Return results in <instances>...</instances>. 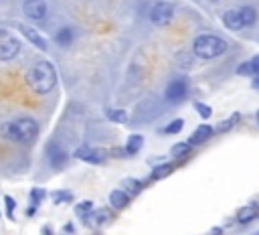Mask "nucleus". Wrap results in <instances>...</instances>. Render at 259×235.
<instances>
[{"label": "nucleus", "mask_w": 259, "mask_h": 235, "mask_svg": "<svg viewBox=\"0 0 259 235\" xmlns=\"http://www.w3.org/2000/svg\"><path fill=\"white\" fill-rule=\"evenodd\" d=\"M239 75H253V67H251V63H243V65L239 67Z\"/></svg>", "instance_id": "obj_25"}, {"label": "nucleus", "mask_w": 259, "mask_h": 235, "mask_svg": "<svg viewBox=\"0 0 259 235\" xmlns=\"http://www.w3.org/2000/svg\"><path fill=\"white\" fill-rule=\"evenodd\" d=\"M57 43L61 45V47H69L71 43H73V28H69V26H63L61 30H57Z\"/></svg>", "instance_id": "obj_14"}, {"label": "nucleus", "mask_w": 259, "mask_h": 235, "mask_svg": "<svg viewBox=\"0 0 259 235\" xmlns=\"http://www.w3.org/2000/svg\"><path fill=\"white\" fill-rule=\"evenodd\" d=\"M20 53V41L8 30L0 28V61H10Z\"/></svg>", "instance_id": "obj_4"}, {"label": "nucleus", "mask_w": 259, "mask_h": 235, "mask_svg": "<svg viewBox=\"0 0 259 235\" xmlns=\"http://www.w3.org/2000/svg\"><path fill=\"white\" fill-rule=\"evenodd\" d=\"M172 168H174V164H170V162H166V164H160V166H156V168L152 170V178H154V180L166 178V176L172 172Z\"/></svg>", "instance_id": "obj_16"}, {"label": "nucleus", "mask_w": 259, "mask_h": 235, "mask_svg": "<svg viewBox=\"0 0 259 235\" xmlns=\"http://www.w3.org/2000/svg\"><path fill=\"white\" fill-rule=\"evenodd\" d=\"M253 85H255V89H259V77H255V81H253Z\"/></svg>", "instance_id": "obj_30"}, {"label": "nucleus", "mask_w": 259, "mask_h": 235, "mask_svg": "<svg viewBox=\"0 0 259 235\" xmlns=\"http://www.w3.org/2000/svg\"><path fill=\"white\" fill-rule=\"evenodd\" d=\"M51 162H53V166H61L63 162H65V154H63V150H53L51 152Z\"/></svg>", "instance_id": "obj_22"}, {"label": "nucleus", "mask_w": 259, "mask_h": 235, "mask_svg": "<svg viewBox=\"0 0 259 235\" xmlns=\"http://www.w3.org/2000/svg\"><path fill=\"white\" fill-rule=\"evenodd\" d=\"M212 136V128L210 126H198L194 132H192V136L188 138V144L190 146H196V144H202V142H206L208 138Z\"/></svg>", "instance_id": "obj_11"}, {"label": "nucleus", "mask_w": 259, "mask_h": 235, "mask_svg": "<svg viewBox=\"0 0 259 235\" xmlns=\"http://www.w3.org/2000/svg\"><path fill=\"white\" fill-rule=\"evenodd\" d=\"M142 144H144V138H142L140 134H132V136L127 138V144H125V152H127V154H136V152L142 148Z\"/></svg>", "instance_id": "obj_15"}, {"label": "nucleus", "mask_w": 259, "mask_h": 235, "mask_svg": "<svg viewBox=\"0 0 259 235\" xmlns=\"http://www.w3.org/2000/svg\"><path fill=\"white\" fill-rule=\"evenodd\" d=\"M32 197H34V201H40V199L45 197V190H38V188H34V190H32Z\"/></svg>", "instance_id": "obj_28"}, {"label": "nucleus", "mask_w": 259, "mask_h": 235, "mask_svg": "<svg viewBox=\"0 0 259 235\" xmlns=\"http://www.w3.org/2000/svg\"><path fill=\"white\" fill-rule=\"evenodd\" d=\"M221 233H223V231H221L219 227H214V229H210V235H221Z\"/></svg>", "instance_id": "obj_29"}, {"label": "nucleus", "mask_w": 259, "mask_h": 235, "mask_svg": "<svg viewBox=\"0 0 259 235\" xmlns=\"http://www.w3.org/2000/svg\"><path fill=\"white\" fill-rule=\"evenodd\" d=\"M257 122H259V111H257Z\"/></svg>", "instance_id": "obj_31"}, {"label": "nucleus", "mask_w": 259, "mask_h": 235, "mask_svg": "<svg viewBox=\"0 0 259 235\" xmlns=\"http://www.w3.org/2000/svg\"><path fill=\"white\" fill-rule=\"evenodd\" d=\"M192 51L198 59H214L227 51V41L217 34H200V36H196Z\"/></svg>", "instance_id": "obj_3"}, {"label": "nucleus", "mask_w": 259, "mask_h": 235, "mask_svg": "<svg viewBox=\"0 0 259 235\" xmlns=\"http://www.w3.org/2000/svg\"><path fill=\"white\" fill-rule=\"evenodd\" d=\"M239 118H241L239 113H233V115H229L225 122H221V124L217 126V132H219V134H223V132H229V130H231V128H233V126L239 122Z\"/></svg>", "instance_id": "obj_17"}, {"label": "nucleus", "mask_w": 259, "mask_h": 235, "mask_svg": "<svg viewBox=\"0 0 259 235\" xmlns=\"http://www.w3.org/2000/svg\"><path fill=\"white\" fill-rule=\"evenodd\" d=\"M109 203H111L113 209H125V207L130 205V194H127L125 190H121V188L111 190V194H109Z\"/></svg>", "instance_id": "obj_12"}, {"label": "nucleus", "mask_w": 259, "mask_h": 235, "mask_svg": "<svg viewBox=\"0 0 259 235\" xmlns=\"http://www.w3.org/2000/svg\"><path fill=\"white\" fill-rule=\"evenodd\" d=\"M182 126H184V122L182 120H174V122H170L168 126H166V134H178L180 130H182Z\"/></svg>", "instance_id": "obj_21"}, {"label": "nucleus", "mask_w": 259, "mask_h": 235, "mask_svg": "<svg viewBox=\"0 0 259 235\" xmlns=\"http://www.w3.org/2000/svg\"><path fill=\"white\" fill-rule=\"evenodd\" d=\"M186 93H188V85H186L184 79H174V81H170V85L166 87V99L172 101V103L182 101V99L186 97Z\"/></svg>", "instance_id": "obj_6"}, {"label": "nucleus", "mask_w": 259, "mask_h": 235, "mask_svg": "<svg viewBox=\"0 0 259 235\" xmlns=\"http://www.w3.org/2000/svg\"><path fill=\"white\" fill-rule=\"evenodd\" d=\"M28 85L34 93H51L57 87V71L49 61H36L28 71Z\"/></svg>", "instance_id": "obj_1"}, {"label": "nucleus", "mask_w": 259, "mask_h": 235, "mask_svg": "<svg viewBox=\"0 0 259 235\" xmlns=\"http://www.w3.org/2000/svg\"><path fill=\"white\" fill-rule=\"evenodd\" d=\"M239 12H241V18H243V24H245V26L255 24V20H257V10H255L253 6H243V8H239Z\"/></svg>", "instance_id": "obj_13"}, {"label": "nucleus", "mask_w": 259, "mask_h": 235, "mask_svg": "<svg viewBox=\"0 0 259 235\" xmlns=\"http://www.w3.org/2000/svg\"><path fill=\"white\" fill-rule=\"evenodd\" d=\"M174 18V4L170 2H156L150 10V20L156 26H166Z\"/></svg>", "instance_id": "obj_5"}, {"label": "nucleus", "mask_w": 259, "mask_h": 235, "mask_svg": "<svg viewBox=\"0 0 259 235\" xmlns=\"http://www.w3.org/2000/svg\"><path fill=\"white\" fill-rule=\"evenodd\" d=\"M20 32L24 34V38L28 41V43H32L36 49H40L42 53H47V41L40 36V32L36 30V28H32V26H26V24H20Z\"/></svg>", "instance_id": "obj_8"}, {"label": "nucleus", "mask_w": 259, "mask_h": 235, "mask_svg": "<svg viewBox=\"0 0 259 235\" xmlns=\"http://www.w3.org/2000/svg\"><path fill=\"white\" fill-rule=\"evenodd\" d=\"M188 150H190V144H186V142H178V144H174L172 146V158H182V156H186L188 154Z\"/></svg>", "instance_id": "obj_18"}, {"label": "nucleus", "mask_w": 259, "mask_h": 235, "mask_svg": "<svg viewBox=\"0 0 259 235\" xmlns=\"http://www.w3.org/2000/svg\"><path fill=\"white\" fill-rule=\"evenodd\" d=\"M22 10L32 20H42L47 16V2L45 0H24Z\"/></svg>", "instance_id": "obj_7"}, {"label": "nucleus", "mask_w": 259, "mask_h": 235, "mask_svg": "<svg viewBox=\"0 0 259 235\" xmlns=\"http://www.w3.org/2000/svg\"><path fill=\"white\" fill-rule=\"evenodd\" d=\"M123 190L132 197V194H136V192L142 190V182L140 180H134V178H127V180H123Z\"/></svg>", "instance_id": "obj_19"}, {"label": "nucleus", "mask_w": 259, "mask_h": 235, "mask_svg": "<svg viewBox=\"0 0 259 235\" xmlns=\"http://www.w3.org/2000/svg\"><path fill=\"white\" fill-rule=\"evenodd\" d=\"M255 217V207H243L241 211H239V215H237V221L239 223H247V221H251Z\"/></svg>", "instance_id": "obj_20"}, {"label": "nucleus", "mask_w": 259, "mask_h": 235, "mask_svg": "<svg viewBox=\"0 0 259 235\" xmlns=\"http://www.w3.org/2000/svg\"><path fill=\"white\" fill-rule=\"evenodd\" d=\"M4 136L14 140V142H20V144H28L36 138L38 134V126L32 118H16L12 122H8L4 128H2Z\"/></svg>", "instance_id": "obj_2"}, {"label": "nucleus", "mask_w": 259, "mask_h": 235, "mask_svg": "<svg viewBox=\"0 0 259 235\" xmlns=\"http://www.w3.org/2000/svg\"><path fill=\"white\" fill-rule=\"evenodd\" d=\"M75 156L81 158V160H85V162H91V164H99V162L105 160V154L99 148H79L75 152Z\"/></svg>", "instance_id": "obj_9"}, {"label": "nucleus", "mask_w": 259, "mask_h": 235, "mask_svg": "<svg viewBox=\"0 0 259 235\" xmlns=\"http://www.w3.org/2000/svg\"><path fill=\"white\" fill-rule=\"evenodd\" d=\"M4 203H6V211H8V215L12 217V211H14V199L6 194V197H4Z\"/></svg>", "instance_id": "obj_26"}, {"label": "nucleus", "mask_w": 259, "mask_h": 235, "mask_svg": "<svg viewBox=\"0 0 259 235\" xmlns=\"http://www.w3.org/2000/svg\"><path fill=\"white\" fill-rule=\"evenodd\" d=\"M249 63H251V67H253V73H259V55H257V57H253Z\"/></svg>", "instance_id": "obj_27"}, {"label": "nucleus", "mask_w": 259, "mask_h": 235, "mask_svg": "<svg viewBox=\"0 0 259 235\" xmlns=\"http://www.w3.org/2000/svg\"><path fill=\"white\" fill-rule=\"evenodd\" d=\"M223 24L229 28V30H241L245 24H243V18H241V12L231 8L223 14Z\"/></svg>", "instance_id": "obj_10"}, {"label": "nucleus", "mask_w": 259, "mask_h": 235, "mask_svg": "<svg viewBox=\"0 0 259 235\" xmlns=\"http://www.w3.org/2000/svg\"><path fill=\"white\" fill-rule=\"evenodd\" d=\"M194 109H196V111H198L202 118H210V113H212V109H210L208 105H204V103H198V101L194 103Z\"/></svg>", "instance_id": "obj_24"}, {"label": "nucleus", "mask_w": 259, "mask_h": 235, "mask_svg": "<svg viewBox=\"0 0 259 235\" xmlns=\"http://www.w3.org/2000/svg\"><path fill=\"white\" fill-rule=\"evenodd\" d=\"M109 118H111L113 122H117V124H123V122L127 120V113H125L123 109H121V111H119V109H115V111H109Z\"/></svg>", "instance_id": "obj_23"}]
</instances>
